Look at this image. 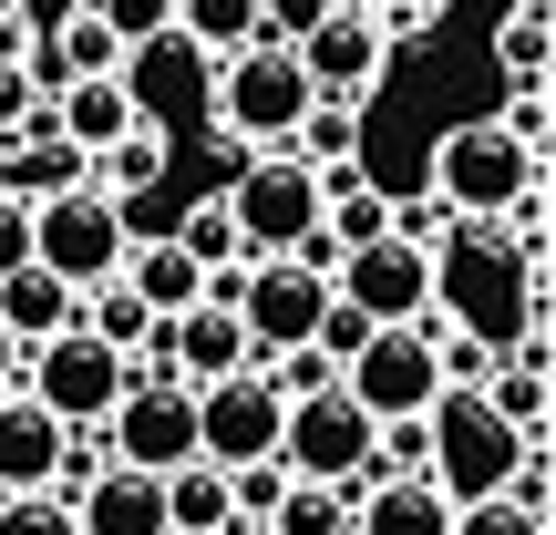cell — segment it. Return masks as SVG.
<instances>
[{"label":"cell","instance_id":"1","mask_svg":"<svg viewBox=\"0 0 556 535\" xmlns=\"http://www.w3.org/2000/svg\"><path fill=\"white\" fill-rule=\"evenodd\" d=\"M433 309L505 360L516 340L546 330V258H526L505 217H454L433 238Z\"/></svg>","mask_w":556,"mask_h":535},{"label":"cell","instance_id":"2","mask_svg":"<svg viewBox=\"0 0 556 535\" xmlns=\"http://www.w3.org/2000/svg\"><path fill=\"white\" fill-rule=\"evenodd\" d=\"M526 443H546V433H516L475 381H443L433 412H422V474H433L454 505H475V495H505V474H516Z\"/></svg>","mask_w":556,"mask_h":535},{"label":"cell","instance_id":"3","mask_svg":"<svg viewBox=\"0 0 556 535\" xmlns=\"http://www.w3.org/2000/svg\"><path fill=\"white\" fill-rule=\"evenodd\" d=\"M536 186H546V155L516 144L495 114H464L454 135L433 144V196L454 206V217H505V206H526Z\"/></svg>","mask_w":556,"mask_h":535},{"label":"cell","instance_id":"4","mask_svg":"<svg viewBox=\"0 0 556 535\" xmlns=\"http://www.w3.org/2000/svg\"><path fill=\"white\" fill-rule=\"evenodd\" d=\"M299 103H309V73H299L289 41H248V52H217V82H206V124L227 144H289Z\"/></svg>","mask_w":556,"mask_h":535},{"label":"cell","instance_id":"5","mask_svg":"<svg viewBox=\"0 0 556 535\" xmlns=\"http://www.w3.org/2000/svg\"><path fill=\"white\" fill-rule=\"evenodd\" d=\"M217 196H227V217H238L248 258H278V247H309L319 238V176L289 155V144H258Z\"/></svg>","mask_w":556,"mask_h":535},{"label":"cell","instance_id":"6","mask_svg":"<svg viewBox=\"0 0 556 535\" xmlns=\"http://www.w3.org/2000/svg\"><path fill=\"white\" fill-rule=\"evenodd\" d=\"M31 268L73 278V289L124 278V227H114V196H103L93 176H73V186H52V196H31Z\"/></svg>","mask_w":556,"mask_h":535},{"label":"cell","instance_id":"7","mask_svg":"<svg viewBox=\"0 0 556 535\" xmlns=\"http://www.w3.org/2000/svg\"><path fill=\"white\" fill-rule=\"evenodd\" d=\"M124 381H135V360H124L114 340H93L83 319H62L52 340L21 351V392H31L41 412H62V422H103L124 402Z\"/></svg>","mask_w":556,"mask_h":535},{"label":"cell","instance_id":"8","mask_svg":"<svg viewBox=\"0 0 556 535\" xmlns=\"http://www.w3.org/2000/svg\"><path fill=\"white\" fill-rule=\"evenodd\" d=\"M340 392H351L371 422L433 412V392H443V371H433V309H422V319H381V330L340 360Z\"/></svg>","mask_w":556,"mask_h":535},{"label":"cell","instance_id":"9","mask_svg":"<svg viewBox=\"0 0 556 535\" xmlns=\"http://www.w3.org/2000/svg\"><path fill=\"white\" fill-rule=\"evenodd\" d=\"M371 433H381V422L361 412V402L340 392V371H330L319 392H299L289 412H278V463H289V474H309V484H351V495H361Z\"/></svg>","mask_w":556,"mask_h":535},{"label":"cell","instance_id":"10","mask_svg":"<svg viewBox=\"0 0 556 535\" xmlns=\"http://www.w3.org/2000/svg\"><path fill=\"white\" fill-rule=\"evenodd\" d=\"M124 103H135V124H155V135H176V124H206V82H217V52H197V41L165 21V31L124 41L114 62Z\"/></svg>","mask_w":556,"mask_h":535},{"label":"cell","instance_id":"11","mask_svg":"<svg viewBox=\"0 0 556 535\" xmlns=\"http://www.w3.org/2000/svg\"><path fill=\"white\" fill-rule=\"evenodd\" d=\"M289 52H299V73H309V93H351V103H371V82L392 73V21L361 11V0H330L309 31H289Z\"/></svg>","mask_w":556,"mask_h":535},{"label":"cell","instance_id":"12","mask_svg":"<svg viewBox=\"0 0 556 535\" xmlns=\"http://www.w3.org/2000/svg\"><path fill=\"white\" fill-rule=\"evenodd\" d=\"M93 433H103V454H114V463L165 474V463L197 454V392H186V381H165V371H135V381H124V402L93 422Z\"/></svg>","mask_w":556,"mask_h":535},{"label":"cell","instance_id":"13","mask_svg":"<svg viewBox=\"0 0 556 535\" xmlns=\"http://www.w3.org/2000/svg\"><path fill=\"white\" fill-rule=\"evenodd\" d=\"M330 289L351 298L361 319H422L433 309V247H413L402 227H381L371 247H340L330 258Z\"/></svg>","mask_w":556,"mask_h":535},{"label":"cell","instance_id":"14","mask_svg":"<svg viewBox=\"0 0 556 535\" xmlns=\"http://www.w3.org/2000/svg\"><path fill=\"white\" fill-rule=\"evenodd\" d=\"M278 412H289V402L268 392V371H258V360H238V371L197 381V454H206V463L278 454Z\"/></svg>","mask_w":556,"mask_h":535},{"label":"cell","instance_id":"15","mask_svg":"<svg viewBox=\"0 0 556 535\" xmlns=\"http://www.w3.org/2000/svg\"><path fill=\"white\" fill-rule=\"evenodd\" d=\"M319 298H330V268L299 258V247H278V258H248V278H238V319H248V340H258V351H289V340H309V330H319Z\"/></svg>","mask_w":556,"mask_h":535},{"label":"cell","instance_id":"16","mask_svg":"<svg viewBox=\"0 0 556 535\" xmlns=\"http://www.w3.org/2000/svg\"><path fill=\"white\" fill-rule=\"evenodd\" d=\"M238 360H258V340H248V319L238 309H217V298H186L176 319H165V371L197 392V381H217V371H238Z\"/></svg>","mask_w":556,"mask_h":535},{"label":"cell","instance_id":"17","mask_svg":"<svg viewBox=\"0 0 556 535\" xmlns=\"http://www.w3.org/2000/svg\"><path fill=\"white\" fill-rule=\"evenodd\" d=\"M73 525L83 535H165V484L144 474V463H103L73 495Z\"/></svg>","mask_w":556,"mask_h":535},{"label":"cell","instance_id":"18","mask_svg":"<svg viewBox=\"0 0 556 535\" xmlns=\"http://www.w3.org/2000/svg\"><path fill=\"white\" fill-rule=\"evenodd\" d=\"M454 525V495L433 474H371L351 495V535H443Z\"/></svg>","mask_w":556,"mask_h":535},{"label":"cell","instance_id":"19","mask_svg":"<svg viewBox=\"0 0 556 535\" xmlns=\"http://www.w3.org/2000/svg\"><path fill=\"white\" fill-rule=\"evenodd\" d=\"M62 433H73V422H62V412H41V402L11 381V392H0V495H21V484H52Z\"/></svg>","mask_w":556,"mask_h":535},{"label":"cell","instance_id":"20","mask_svg":"<svg viewBox=\"0 0 556 535\" xmlns=\"http://www.w3.org/2000/svg\"><path fill=\"white\" fill-rule=\"evenodd\" d=\"M73 309H83V289H73V278H52V268H31V258L0 278V330H11L21 351H31V340H52Z\"/></svg>","mask_w":556,"mask_h":535},{"label":"cell","instance_id":"21","mask_svg":"<svg viewBox=\"0 0 556 535\" xmlns=\"http://www.w3.org/2000/svg\"><path fill=\"white\" fill-rule=\"evenodd\" d=\"M289 155L309 165V176H319V165H351L361 155V103L351 93H309L299 124H289Z\"/></svg>","mask_w":556,"mask_h":535},{"label":"cell","instance_id":"22","mask_svg":"<svg viewBox=\"0 0 556 535\" xmlns=\"http://www.w3.org/2000/svg\"><path fill=\"white\" fill-rule=\"evenodd\" d=\"M197 278H206V268L186 258L176 238H144V247H124V289H135V298H144L155 319H176L186 298H197Z\"/></svg>","mask_w":556,"mask_h":535},{"label":"cell","instance_id":"23","mask_svg":"<svg viewBox=\"0 0 556 535\" xmlns=\"http://www.w3.org/2000/svg\"><path fill=\"white\" fill-rule=\"evenodd\" d=\"M83 176L103 186V196H124V186H155V176H176V135H155V124H135V135H114Z\"/></svg>","mask_w":556,"mask_h":535},{"label":"cell","instance_id":"24","mask_svg":"<svg viewBox=\"0 0 556 535\" xmlns=\"http://www.w3.org/2000/svg\"><path fill=\"white\" fill-rule=\"evenodd\" d=\"M495 73L505 82H546L556 73V11L546 0H516V21L495 31Z\"/></svg>","mask_w":556,"mask_h":535},{"label":"cell","instance_id":"25","mask_svg":"<svg viewBox=\"0 0 556 535\" xmlns=\"http://www.w3.org/2000/svg\"><path fill=\"white\" fill-rule=\"evenodd\" d=\"M258 535H351V484H309V474H289V495L268 505Z\"/></svg>","mask_w":556,"mask_h":535},{"label":"cell","instance_id":"26","mask_svg":"<svg viewBox=\"0 0 556 535\" xmlns=\"http://www.w3.org/2000/svg\"><path fill=\"white\" fill-rule=\"evenodd\" d=\"M176 31L197 52H248V41H278L258 21V0H176Z\"/></svg>","mask_w":556,"mask_h":535},{"label":"cell","instance_id":"27","mask_svg":"<svg viewBox=\"0 0 556 535\" xmlns=\"http://www.w3.org/2000/svg\"><path fill=\"white\" fill-rule=\"evenodd\" d=\"M73 319H83V330H93V340H114L124 360H135V340L155 330V309H144V298L124 289V278H103V289H83V309H73Z\"/></svg>","mask_w":556,"mask_h":535},{"label":"cell","instance_id":"28","mask_svg":"<svg viewBox=\"0 0 556 535\" xmlns=\"http://www.w3.org/2000/svg\"><path fill=\"white\" fill-rule=\"evenodd\" d=\"M176 247L197 268H227V258H248V238H238V217H227V196H186V217H176Z\"/></svg>","mask_w":556,"mask_h":535},{"label":"cell","instance_id":"29","mask_svg":"<svg viewBox=\"0 0 556 535\" xmlns=\"http://www.w3.org/2000/svg\"><path fill=\"white\" fill-rule=\"evenodd\" d=\"M176 217H186L176 176H155V186H124V196H114V227H124V247H144V238H176Z\"/></svg>","mask_w":556,"mask_h":535},{"label":"cell","instance_id":"30","mask_svg":"<svg viewBox=\"0 0 556 535\" xmlns=\"http://www.w3.org/2000/svg\"><path fill=\"white\" fill-rule=\"evenodd\" d=\"M21 135H52V93L21 73V52H0V144H21Z\"/></svg>","mask_w":556,"mask_h":535},{"label":"cell","instance_id":"31","mask_svg":"<svg viewBox=\"0 0 556 535\" xmlns=\"http://www.w3.org/2000/svg\"><path fill=\"white\" fill-rule=\"evenodd\" d=\"M0 535H83V525L52 484H21V495H0Z\"/></svg>","mask_w":556,"mask_h":535},{"label":"cell","instance_id":"32","mask_svg":"<svg viewBox=\"0 0 556 535\" xmlns=\"http://www.w3.org/2000/svg\"><path fill=\"white\" fill-rule=\"evenodd\" d=\"M443 535H546V515H526L516 495H475V505H454Z\"/></svg>","mask_w":556,"mask_h":535},{"label":"cell","instance_id":"33","mask_svg":"<svg viewBox=\"0 0 556 535\" xmlns=\"http://www.w3.org/2000/svg\"><path fill=\"white\" fill-rule=\"evenodd\" d=\"M371 330H381V319H361L351 298L330 289V298H319V330H309V340H319V351H330V360H351V351H361V340H371Z\"/></svg>","mask_w":556,"mask_h":535},{"label":"cell","instance_id":"34","mask_svg":"<svg viewBox=\"0 0 556 535\" xmlns=\"http://www.w3.org/2000/svg\"><path fill=\"white\" fill-rule=\"evenodd\" d=\"M505 135H516V144H536V155H546V135H556V103H546V82H516V103H505Z\"/></svg>","mask_w":556,"mask_h":535},{"label":"cell","instance_id":"35","mask_svg":"<svg viewBox=\"0 0 556 535\" xmlns=\"http://www.w3.org/2000/svg\"><path fill=\"white\" fill-rule=\"evenodd\" d=\"M21 258H31V196H11V186H0V278H11Z\"/></svg>","mask_w":556,"mask_h":535},{"label":"cell","instance_id":"36","mask_svg":"<svg viewBox=\"0 0 556 535\" xmlns=\"http://www.w3.org/2000/svg\"><path fill=\"white\" fill-rule=\"evenodd\" d=\"M103 21H114L124 41H144V31H165V21H176V0H93Z\"/></svg>","mask_w":556,"mask_h":535},{"label":"cell","instance_id":"37","mask_svg":"<svg viewBox=\"0 0 556 535\" xmlns=\"http://www.w3.org/2000/svg\"><path fill=\"white\" fill-rule=\"evenodd\" d=\"M319 11H330V0H258V21H268V31H278V41H289V31H309V21H319Z\"/></svg>","mask_w":556,"mask_h":535},{"label":"cell","instance_id":"38","mask_svg":"<svg viewBox=\"0 0 556 535\" xmlns=\"http://www.w3.org/2000/svg\"><path fill=\"white\" fill-rule=\"evenodd\" d=\"M11 381H21V340L0 330V392H11Z\"/></svg>","mask_w":556,"mask_h":535},{"label":"cell","instance_id":"39","mask_svg":"<svg viewBox=\"0 0 556 535\" xmlns=\"http://www.w3.org/2000/svg\"><path fill=\"white\" fill-rule=\"evenodd\" d=\"M361 11H381V21H392V11H402V0H361Z\"/></svg>","mask_w":556,"mask_h":535},{"label":"cell","instance_id":"40","mask_svg":"<svg viewBox=\"0 0 556 535\" xmlns=\"http://www.w3.org/2000/svg\"><path fill=\"white\" fill-rule=\"evenodd\" d=\"M176 535H227V525H176Z\"/></svg>","mask_w":556,"mask_h":535},{"label":"cell","instance_id":"41","mask_svg":"<svg viewBox=\"0 0 556 535\" xmlns=\"http://www.w3.org/2000/svg\"><path fill=\"white\" fill-rule=\"evenodd\" d=\"M11 11H21V0H0V21H11Z\"/></svg>","mask_w":556,"mask_h":535}]
</instances>
